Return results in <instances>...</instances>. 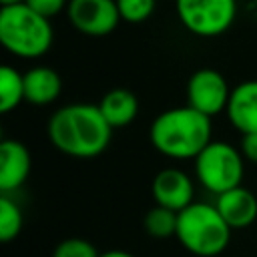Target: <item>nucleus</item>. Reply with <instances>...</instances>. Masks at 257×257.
<instances>
[{"label": "nucleus", "mask_w": 257, "mask_h": 257, "mask_svg": "<svg viewBox=\"0 0 257 257\" xmlns=\"http://www.w3.org/2000/svg\"><path fill=\"white\" fill-rule=\"evenodd\" d=\"M112 126L102 116L98 104L70 102L60 106L48 120V139L64 155L92 159L104 153Z\"/></svg>", "instance_id": "f257e3e1"}, {"label": "nucleus", "mask_w": 257, "mask_h": 257, "mask_svg": "<svg viewBox=\"0 0 257 257\" xmlns=\"http://www.w3.org/2000/svg\"><path fill=\"white\" fill-rule=\"evenodd\" d=\"M211 116L187 104L155 116L149 137L161 155L175 161H187L195 159L211 143Z\"/></svg>", "instance_id": "f03ea898"}, {"label": "nucleus", "mask_w": 257, "mask_h": 257, "mask_svg": "<svg viewBox=\"0 0 257 257\" xmlns=\"http://www.w3.org/2000/svg\"><path fill=\"white\" fill-rule=\"evenodd\" d=\"M54 30L50 18L32 10L26 2L0 8V42L20 58H38L52 46Z\"/></svg>", "instance_id": "7ed1b4c3"}, {"label": "nucleus", "mask_w": 257, "mask_h": 257, "mask_svg": "<svg viewBox=\"0 0 257 257\" xmlns=\"http://www.w3.org/2000/svg\"><path fill=\"white\" fill-rule=\"evenodd\" d=\"M179 243L197 257H217L231 241V227L217 211L215 203H197L179 211Z\"/></svg>", "instance_id": "20e7f679"}, {"label": "nucleus", "mask_w": 257, "mask_h": 257, "mask_svg": "<svg viewBox=\"0 0 257 257\" xmlns=\"http://www.w3.org/2000/svg\"><path fill=\"white\" fill-rule=\"evenodd\" d=\"M193 161L199 183L215 195L239 187L243 181V153L229 143L211 141Z\"/></svg>", "instance_id": "39448f33"}, {"label": "nucleus", "mask_w": 257, "mask_h": 257, "mask_svg": "<svg viewBox=\"0 0 257 257\" xmlns=\"http://www.w3.org/2000/svg\"><path fill=\"white\" fill-rule=\"evenodd\" d=\"M235 14V0H177V16L181 24L203 38L219 36L229 30Z\"/></svg>", "instance_id": "423d86ee"}, {"label": "nucleus", "mask_w": 257, "mask_h": 257, "mask_svg": "<svg viewBox=\"0 0 257 257\" xmlns=\"http://www.w3.org/2000/svg\"><path fill=\"white\" fill-rule=\"evenodd\" d=\"M231 88L225 76L215 68H199L187 82V104L207 116H215L227 108Z\"/></svg>", "instance_id": "0eeeda50"}, {"label": "nucleus", "mask_w": 257, "mask_h": 257, "mask_svg": "<svg viewBox=\"0 0 257 257\" xmlns=\"http://www.w3.org/2000/svg\"><path fill=\"white\" fill-rule=\"evenodd\" d=\"M66 14L72 28L86 36H106L122 20L116 0H70Z\"/></svg>", "instance_id": "6e6552de"}, {"label": "nucleus", "mask_w": 257, "mask_h": 257, "mask_svg": "<svg viewBox=\"0 0 257 257\" xmlns=\"http://www.w3.org/2000/svg\"><path fill=\"white\" fill-rule=\"evenodd\" d=\"M151 191L155 205H163L173 211H183L193 203V181L181 169L159 171L153 179Z\"/></svg>", "instance_id": "1a4fd4ad"}, {"label": "nucleus", "mask_w": 257, "mask_h": 257, "mask_svg": "<svg viewBox=\"0 0 257 257\" xmlns=\"http://www.w3.org/2000/svg\"><path fill=\"white\" fill-rule=\"evenodd\" d=\"M30 153L22 143L12 139L0 143V191L4 195L24 185L30 175Z\"/></svg>", "instance_id": "9d476101"}, {"label": "nucleus", "mask_w": 257, "mask_h": 257, "mask_svg": "<svg viewBox=\"0 0 257 257\" xmlns=\"http://www.w3.org/2000/svg\"><path fill=\"white\" fill-rule=\"evenodd\" d=\"M215 207L231 229H245L257 219V197L241 185L219 193Z\"/></svg>", "instance_id": "9b49d317"}, {"label": "nucleus", "mask_w": 257, "mask_h": 257, "mask_svg": "<svg viewBox=\"0 0 257 257\" xmlns=\"http://www.w3.org/2000/svg\"><path fill=\"white\" fill-rule=\"evenodd\" d=\"M227 116L231 124L241 133L257 131V80H245L231 88L227 102Z\"/></svg>", "instance_id": "f8f14e48"}, {"label": "nucleus", "mask_w": 257, "mask_h": 257, "mask_svg": "<svg viewBox=\"0 0 257 257\" xmlns=\"http://www.w3.org/2000/svg\"><path fill=\"white\" fill-rule=\"evenodd\" d=\"M62 90L60 74L50 66H32L24 72V100L36 106L50 104Z\"/></svg>", "instance_id": "ddd939ff"}, {"label": "nucleus", "mask_w": 257, "mask_h": 257, "mask_svg": "<svg viewBox=\"0 0 257 257\" xmlns=\"http://www.w3.org/2000/svg\"><path fill=\"white\" fill-rule=\"evenodd\" d=\"M98 108L112 128H122L137 118L139 100L128 88H110L98 102Z\"/></svg>", "instance_id": "4468645a"}, {"label": "nucleus", "mask_w": 257, "mask_h": 257, "mask_svg": "<svg viewBox=\"0 0 257 257\" xmlns=\"http://www.w3.org/2000/svg\"><path fill=\"white\" fill-rule=\"evenodd\" d=\"M24 100V74L4 64L0 68V112L14 110Z\"/></svg>", "instance_id": "2eb2a0df"}, {"label": "nucleus", "mask_w": 257, "mask_h": 257, "mask_svg": "<svg viewBox=\"0 0 257 257\" xmlns=\"http://www.w3.org/2000/svg\"><path fill=\"white\" fill-rule=\"evenodd\" d=\"M145 231L155 237V239H169L177 235V225H179V211H173L163 205H155L147 215H145Z\"/></svg>", "instance_id": "dca6fc26"}, {"label": "nucleus", "mask_w": 257, "mask_h": 257, "mask_svg": "<svg viewBox=\"0 0 257 257\" xmlns=\"http://www.w3.org/2000/svg\"><path fill=\"white\" fill-rule=\"evenodd\" d=\"M22 223H24L22 209L18 207L14 199L2 193L0 197V241L10 243L12 239H16L22 231Z\"/></svg>", "instance_id": "f3484780"}, {"label": "nucleus", "mask_w": 257, "mask_h": 257, "mask_svg": "<svg viewBox=\"0 0 257 257\" xmlns=\"http://www.w3.org/2000/svg\"><path fill=\"white\" fill-rule=\"evenodd\" d=\"M155 4H157V0H116L120 18L131 24L145 22L153 14Z\"/></svg>", "instance_id": "a211bd4d"}, {"label": "nucleus", "mask_w": 257, "mask_h": 257, "mask_svg": "<svg viewBox=\"0 0 257 257\" xmlns=\"http://www.w3.org/2000/svg\"><path fill=\"white\" fill-rule=\"evenodd\" d=\"M52 257H100L98 249L80 237H68L54 247Z\"/></svg>", "instance_id": "6ab92c4d"}, {"label": "nucleus", "mask_w": 257, "mask_h": 257, "mask_svg": "<svg viewBox=\"0 0 257 257\" xmlns=\"http://www.w3.org/2000/svg\"><path fill=\"white\" fill-rule=\"evenodd\" d=\"M32 10H36L38 14L46 16V18H52L56 14H60L64 8H68V2L70 0H24Z\"/></svg>", "instance_id": "aec40b11"}, {"label": "nucleus", "mask_w": 257, "mask_h": 257, "mask_svg": "<svg viewBox=\"0 0 257 257\" xmlns=\"http://www.w3.org/2000/svg\"><path fill=\"white\" fill-rule=\"evenodd\" d=\"M241 153H243L245 159L257 163V131L243 135V139H241Z\"/></svg>", "instance_id": "412c9836"}, {"label": "nucleus", "mask_w": 257, "mask_h": 257, "mask_svg": "<svg viewBox=\"0 0 257 257\" xmlns=\"http://www.w3.org/2000/svg\"><path fill=\"white\" fill-rule=\"evenodd\" d=\"M100 257H135V255H131L128 251H122V249H110V251L100 253Z\"/></svg>", "instance_id": "4be33fe9"}, {"label": "nucleus", "mask_w": 257, "mask_h": 257, "mask_svg": "<svg viewBox=\"0 0 257 257\" xmlns=\"http://www.w3.org/2000/svg\"><path fill=\"white\" fill-rule=\"evenodd\" d=\"M20 2H24V0H0L2 6H8V4H20Z\"/></svg>", "instance_id": "5701e85b"}]
</instances>
